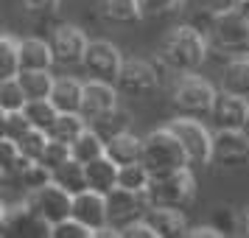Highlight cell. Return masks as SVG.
Listing matches in <instances>:
<instances>
[{"label": "cell", "instance_id": "obj_40", "mask_svg": "<svg viewBox=\"0 0 249 238\" xmlns=\"http://www.w3.org/2000/svg\"><path fill=\"white\" fill-rule=\"evenodd\" d=\"M185 236H188V238H221L224 233H221L215 224H204V227L199 224V227H193V230H188Z\"/></svg>", "mask_w": 249, "mask_h": 238}, {"label": "cell", "instance_id": "obj_14", "mask_svg": "<svg viewBox=\"0 0 249 238\" xmlns=\"http://www.w3.org/2000/svg\"><path fill=\"white\" fill-rule=\"evenodd\" d=\"M87 45H90V39H87V34L79 25L65 23L59 28H53V34H51V48H53V56H56L59 65H79V62H84Z\"/></svg>", "mask_w": 249, "mask_h": 238}, {"label": "cell", "instance_id": "obj_44", "mask_svg": "<svg viewBox=\"0 0 249 238\" xmlns=\"http://www.w3.org/2000/svg\"><path fill=\"white\" fill-rule=\"evenodd\" d=\"M247 54H249V48H247Z\"/></svg>", "mask_w": 249, "mask_h": 238}, {"label": "cell", "instance_id": "obj_16", "mask_svg": "<svg viewBox=\"0 0 249 238\" xmlns=\"http://www.w3.org/2000/svg\"><path fill=\"white\" fill-rule=\"evenodd\" d=\"M73 216L84 221L90 230H101L109 224V202H107V193L101 191H81L73 196Z\"/></svg>", "mask_w": 249, "mask_h": 238}, {"label": "cell", "instance_id": "obj_42", "mask_svg": "<svg viewBox=\"0 0 249 238\" xmlns=\"http://www.w3.org/2000/svg\"><path fill=\"white\" fill-rule=\"evenodd\" d=\"M238 233H244V236H249V204L241 210V230Z\"/></svg>", "mask_w": 249, "mask_h": 238}, {"label": "cell", "instance_id": "obj_39", "mask_svg": "<svg viewBox=\"0 0 249 238\" xmlns=\"http://www.w3.org/2000/svg\"><path fill=\"white\" fill-rule=\"evenodd\" d=\"M20 3H23L25 12L36 14V17H48V14H53L59 9L62 0H20Z\"/></svg>", "mask_w": 249, "mask_h": 238}, {"label": "cell", "instance_id": "obj_15", "mask_svg": "<svg viewBox=\"0 0 249 238\" xmlns=\"http://www.w3.org/2000/svg\"><path fill=\"white\" fill-rule=\"evenodd\" d=\"M247 115H249V101L244 95H235L224 87L218 90V98H215L213 112H210L213 129H244Z\"/></svg>", "mask_w": 249, "mask_h": 238}, {"label": "cell", "instance_id": "obj_9", "mask_svg": "<svg viewBox=\"0 0 249 238\" xmlns=\"http://www.w3.org/2000/svg\"><path fill=\"white\" fill-rule=\"evenodd\" d=\"M0 227H3V236L9 238H20V236H48L51 224L25 204V199L20 204H3L0 210Z\"/></svg>", "mask_w": 249, "mask_h": 238}, {"label": "cell", "instance_id": "obj_26", "mask_svg": "<svg viewBox=\"0 0 249 238\" xmlns=\"http://www.w3.org/2000/svg\"><path fill=\"white\" fill-rule=\"evenodd\" d=\"M87 124H90V121H87L81 112H59L56 121H53V126L48 129V135L53 137V140H62V143L70 146V143L87 129Z\"/></svg>", "mask_w": 249, "mask_h": 238}, {"label": "cell", "instance_id": "obj_34", "mask_svg": "<svg viewBox=\"0 0 249 238\" xmlns=\"http://www.w3.org/2000/svg\"><path fill=\"white\" fill-rule=\"evenodd\" d=\"M73 157L70 154V146L68 143H62V140H48V146H45V151H42V157H39V163L45 165V168H51V174L62 165V163H68V160Z\"/></svg>", "mask_w": 249, "mask_h": 238}, {"label": "cell", "instance_id": "obj_5", "mask_svg": "<svg viewBox=\"0 0 249 238\" xmlns=\"http://www.w3.org/2000/svg\"><path fill=\"white\" fill-rule=\"evenodd\" d=\"M25 204H28L39 219H45L48 224H56L62 219L73 216V193L65 191V188L53 180L25 193Z\"/></svg>", "mask_w": 249, "mask_h": 238}, {"label": "cell", "instance_id": "obj_35", "mask_svg": "<svg viewBox=\"0 0 249 238\" xmlns=\"http://www.w3.org/2000/svg\"><path fill=\"white\" fill-rule=\"evenodd\" d=\"M3 135L6 137H23L28 129H31V121H28V115L23 110H9V112H3Z\"/></svg>", "mask_w": 249, "mask_h": 238}, {"label": "cell", "instance_id": "obj_21", "mask_svg": "<svg viewBox=\"0 0 249 238\" xmlns=\"http://www.w3.org/2000/svg\"><path fill=\"white\" fill-rule=\"evenodd\" d=\"M51 101L56 104L59 112H81V101H84V84L76 79H56L53 90H51Z\"/></svg>", "mask_w": 249, "mask_h": 238}, {"label": "cell", "instance_id": "obj_37", "mask_svg": "<svg viewBox=\"0 0 249 238\" xmlns=\"http://www.w3.org/2000/svg\"><path fill=\"white\" fill-rule=\"evenodd\" d=\"M213 224L224 233V236H230V233H235V230H241V210H230V207H218L213 213Z\"/></svg>", "mask_w": 249, "mask_h": 238}, {"label": "cell", "instance_id": "obj_2", "mask_svg": "<svg viewBox=\"0 0 249 238\" xmlns=\"http://www.w3.org/2000/svg\"><path fill=\"white\" fill-rule=\"evenodd\" d=\"M143 163L151 174H168L177 168H188L191 157L182 146V140L174 135V129L162 126L143 137Z\"/></svg>", "mask_w": 249, "mask_h": 238}, {"label": "cell", "instance_id": "obj_12", "mask_svg": "<svg viewBox=\"0 0 249 238\" xmlns=\"http://www.w3.org/2000/svg\"><path fill=\"white\" fill-rule=\"evenodd\" d=\"M118 84L104 79H90L84 84V101H81V115L87 121H101L104 115L118 110Z\"/></svg>", "mask_w": 249, "mask_h": 238}, {"label": "cell", "instance_id": "obj_13", "mask_svg": "<svg viewBox=\"0 0 249 238\" xmlns=\"http://www.w3.org/2000/svg\"><path fill=\"white\" fill-rule=\"evenodd\" d=\"M107 202H109V224L112 227H126L135 219H143V216L151 210V202H148L146 193H132L126 188H115L112 193H107Z\"/></svg>", "mask_w": 249, "mask_h": 238}, {"label": "cell", "instance_id": "obj_38", "mask_svg": "<svg viewBox=\"0 0 249 238\" xmlns=\"http://www.w3.org/2000/svg\"><path fill=\"white\" fill-rule=\"evenodd\" d=\"M121 238H157V230L143 216V219H135V221H129L126 227H121Z\"/></svg>", "mask_w": 249, "mask_h": 238}, {"label": "cell", "instance_id": "obj_41", "mask_svg": "<svg viewBox=\"0 0 249 238\" xmlns=\"http://www.w3.org/2000/svg\"><path fill=\"white\" fill-rule=\"evenodd\" d=\"M232 9H235L238 17L249 25V0H232Z\"/></svg>", "mask_w": 249, "mask_h": 238}, {"label": "cell", "instance_id": "obj_43", "mask_svg": "<svg viewBox=\"0 0 249 238\" xmlns=\"http://www.w3.org/2000/svg\"><path fill=\"white\" fill-rule=\"evenodd\" d=\"M244 132H247V135H249V115H247V126H244Z\"/></svg>", "mask_w": 249, "mask_h": 238}, {"label": "cell", "instance_id": "obj_6", "mask_svg": "<svg viewBox=\"0 0 249 238\" xmlns=\"http://www.w3.org/2000/svg\"><path fill=\"white\" fill-rule=\"evenodd\" d=\"M171 129L174 135L182 140V146L188 151L191 163L196 165H207L213 160V132L193 115H182V118H174L171 121Z\"/></svg>", "mask_w": 249, "mask_h": 238}, {"label": "cell", "instance_id": "obj_31", "mask_svg": "<svg viewBox=\"0 0 249 238\" xmlns=\"http://www.w3.org/2000/svg\"><path fill=\"white\" fill-rule=\"evenodd\" d=\"M25 104H28V95H25L20 79H17V76L3 79V84H0V112H9V110H25Z\"/></svg>", "mask_w": 249, "mask_h": 238}, {"label": "cell", "instance_id": "obj_18", "mask_svg": "<svg viewBox=\"0 0 249 238\" xmlns=\"http://www.w3.org/2000/svg\"><path fill=\"white\" fill-rule=\"evenodd\" d=\"M146 219L157 230V238H177L188 233V224H185V216L179 207H151Z\"/></svg>", "mask_w": 249, "mask_h": 238}, {"label": "cell", "instance_id": "obj_20", "mask_svg": "<svg viewBox=\"0 0 249 238\" xmlns=\"http://www.w3.org/2000/svg\"><path fill=\"white\" fill-rule=\"evenodd\" d=\"M118 171H121V165L112 157L104 154V157L87 163V185H90L92 191L112 193L118 188Z\"/></svg>", "mask_w": 249, "mask_h": 238}, {"label": "cell", "instance_id": "obj_23", "mask_svg": "<svg viewBox=\"0 0 249 238\" xmlns=\"http://www.w3.org/2000/svg\"><path fill=\"white\" fill-rule=\"evenodd\" d=\"M221 87L235 95L249 98V54L247 56H232L227 59L224 73H221Z\"/></svg>", "mask_w": 249, "mask_h": 238}, {"label": "cell", "instance_id": "obj_8", "mask_svg": "<svg viewBox=\"0 0 249 238\" xmlns=\"http://www.w3.org/2000/svg\"><path fill=\"white\" fill-rule=\"evenodd\" d=\"M118 90L129 95V98H146L160 87V73L151 62H143V59H129L124 62V68L118 73Z\"/></svg>", "mask_w": 249, "mask_h": 238}, {"label": "cell", "instance_id": "obj_24", "mask_svg": "<svg viewBox=\"0 0 249 238\" xmlns=\"http://www.w3.org/2000/svg\"><path fill=\"white\" fill-rule=\"evenodd\" d=\"M101 14L107 23L129 25L143 17V6L140 0H101Z\"/></svg>", "mask_w": 249, "mask_h": 238}, {"label": "cell", "instance_id": "obj_27", "mask_svg": "<svg viewBox=\"0 0 249 238\" xmlns=\"http://www.w3.org/2000/svg\"><path fill=\"white\" fill-rule=\"evenodd\" d=\"M151 171L143 160H137V163H129V165H121L118 171V188H126V191L132 193H146L148 185H151Z\"/></svg>", "mask_w": 249, "mask_h": 238}, {"label": "cell", "instance_id": "obj_3", "mask_svg": "<svg viewBox=\"0 0 249 238\" xmlns=\"http://www.w3.org/2000/svg\"><path fill=\"white\" fill-rule=\"evenodd\" d=\"M146 196L151 207H179V210L188 207L196 196V180L191 174V165L168 174H154Z\"/></svg>", "mask_w": 249, "mask_h": 238}, {"label": "cell", "instance_id": "obj_17", "mask_svg": "<svg viewBox=\"0 0 249 238\" xmlns=\"http://www.w3.org/2000/svg\"><path fill=\"white\" fill-rule=\"evenodd\" d=\"M107 157H112L118 165H129L143 160V137H137L129 129H121L107 137Z\"/></svg>", "mask_w": 249, "mask_h": 238}, {"label": "cell", "instance_id": "obj_19", "mask_svg": "<svg viewBox=\"0 0 249 238\" xmlns=\"http://www.w3.org/2000/svg\"><path fill=\"white\" fill-rule=\"evenodd\" d=\"M56 62L53 48L45 39H23L20 42V70H51Z\"/></svg>", "mask_w": 249, "mask_h": 238}, {"label": "cell", "instance_id": "obj_32", "mask_svg": "<svg viewBox=\"0 0 249 238\" xmlns=\"http://www.w3.org/2000/svg\"><path fill=\"white\" fill-rule=\"evenodd\" d=\"M51 238H95V230L79 221L76 216H68V219H62L56 224H51Z\"/></svg>", "mask_w": 249, "mask_h": 238}, {"label": "cell", "instance_id": "obj_4", "mask_svg": "<svg viewBox=\"0 0 249 238\" xmlns=\"http://www.w3.org/2000/svg\"><path fill=\"white\" fill-rule=\"evenodd\" d=\"M215 98H218V90L196 73H182L171 90L174 107L182 115H193V118H210Z\"/></svg>", "mask_w": 249, "mask_h": 238}, {"label": "cell", "instance_id": "obj_29", "mask_svg": "<svg viewBox=\"0 0 249 238\" xmlns=\"http://www.w3.org/2000/svg\"><path fill=\"white\" fill-rule=\"evenodd\" d=\"M25 115H28V121H31V126H36V129H51L53 126V121H56V104L51 101V98H31V101L25 104Z\"/></svg>", "mask_w": 249, "mask_h": 238}, {"label": "cell", "instance_id": "obj_33", "mask_svg": "<svg viewBox=\"0 0 249 238\" xmlns=\"http://www.w3.org/2000/svg\"><path fill=\"white\" fill-rule=\"evenodd\" d=\"M48 140H51V135H48L45 129H36V126H31L23 137H17V143H20V148H23V154H25V157H31V160L42 157Z\"/></svg>", "mask_w": 249, "mask_h": 238}, {"label": "cell", "instance_id": "obj_36", "mask_svg": "<svg viewBox=\"0 0 249 238\" xmlns=\"http://www.w3.org/2000/svg\"><path fill=\"white\" fill-rule=\"evenodd\" d=\"M140 6H143L146 17H165V14L179 12L185 0H140Z\"/></svg>", "mask_w": 249, "mask_h": 238}, {"label": "cell", "instance_id": "obj_22", "mask_svg": "<svg viewBox=\"0 0 249 238\" xmlns=\"http://www.w3.org/2000/svg\"><path fill=\"white\" fill-rule=\"evenodd\" d=\"M70 154L79 160V163H92V160H98V157H104L107 154V137L98 132V129H84L73 143H70Z\"/></svg>", "mask_w": 249, "mask_h": 238}, {"label": "cell", "instance_id": "obj_1", "mask_svg": "<svg viewBox=\"0 0 249 238\" xmlns=\"http://www.w3.org/2000/svg\"><path fill=\"white\" fill-rule=\"evenodd\" d=\"M210 51V39L193 23L177 25L160 42V62L177 73H196L204 65Z\"/></svg>", "mask_w": 249, "mask_h": 238}, {"label": "cell", "instance_id": "obj_7", "mask_svg": "<svg viewBox=\"0 0 249 238\" xmlns=\"http://www.w3.org/2000/svg\"><path fill=\"white\" fill-rule=\"evenodd\" d=\"M221 168H247L249 165V135L244 129H215L213 160Z\"/></svg>", "mask_w": 249, "mask_h": 238}, {"label": "cell", "instance_id": "obj_25", "mask_svg": "<svg viewBox=\"0 0 249 238\" xmlns=\"http://www.w3.org/2000/svg\"><path fill=\"white\" fill-rule=\"evenodd\" d=\"M53 182H59L65 191H70L73 196L81 191H87L90 185H87V165L79 163L76 157H70L68 163H62L56 171H53Z\"/></svg>", "mask_w": 249, "mask_h": 238}, {"label": "cell", "instance_id": "obj_30", "mask_svg": "<svg viewBox=\"0 0 249 238\" xmlns=\"http://www.w3.org/2000/svg\"><path fill=\"white\" fill-rule=\"evenodd\" d=\"M20 42L12 34L0 37V59H3V79H12V76H20Z\"/></svg>", "mask_w": 249, "mask_h": 238}, {"label": "cell", "instance_id": "obj_28", "mask_svg": "<svg viewBox=\"0 0 249 238\" xmlns=\"http://www.w3.org/2000/svg\"><path fill=\"white\" fill-rule=\"evenodd\" d=\"M20 84H23L28 101L31 98H51V90H53V76L48 70H20Z\"/></svg>", "mask_w": 249, "mask_h": 238}, {"label": "cell", "instance_id": "obj_10", "mask_svg": "<svg viewBox=\"0 0 249 238\" xmlns=\"http://www.w3.org/2000/svg\"><path fill=\"white\" fill-rule=\"evenodd\" d=\"M210 39L224 51L249 48V25L238 17L232 6L230 9H215V23H213V31H210Z\"/></svg>", "mask_w": 249, "mask_h": 238}, {"label": "cell", "instance_id": "obj_11", "mask_svg": "<svg viewBox=\"0 0 249 238\" xmlns=\"http://www.w3.org/2000/svg\"><path fill=\"white\" fill-rule=\"evenodd\" d=\"M84 68L90 70L92 79H104V81H118V73L124 68V56L121 51L112 45V42H104V39H95L87 45V54H84Z\"/></svg>", "mask_w": 249, "mask_h": 238}]
</instances>
